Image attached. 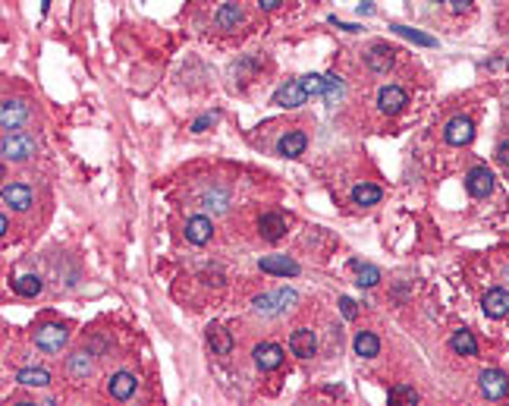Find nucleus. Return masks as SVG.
Here are the masks:
<instances>
[{
	"label": "nucleus",
	"mask_w": 509,
	"mask_h": 406,
	"mask_svg": "<svg viewBox=\"0 0 509 406\" xmlns=\"http://www.w3.org/2000/svg\"><path fill=\"white\" fill-rule=\"evenodd\" d=\"M35 151H38V142H35L32 133H19V129L4 133V142H0V155H4V161H28Z\"/></svg>",
	"instance_id": "obj_1"
},
{
	"label": "nucleus",
	"mask_w": 509,
	"mask_h": 406,
	"mask_svg": "<svg viewBox=\"0 0 509 406\" xmlns=\"http://www.w3.org/2000/svg\"><path fill=\"white\" fill-rule=\"evenodd\" d=\"M296 302H299L296 290H274V293L258 296V300L252 302V309L258 312V315H264V318H274V315H280V312L293 309Z\"/></svg>",
	"instance_id": "obj_2"
},
{
	"label": "nucleus",
	"mask_w": 509,
	"mask_h": 406,
	"mask_svg": "<svg viewBox=\"0 0 509 406\" xmlns=\"http://www.w3.org/2000/svg\"><path fill=\"white\" fill-rule=\"evenodd\" d=\"M67 340H69L67 324H41V328L35 331V346L45 353H60L63 346H67Z\"/></svg>",
	"instance_id": "obj_3"
},
{
	"label": "nucleus",
	"mask_w": 509,
	"mask_h": 406,
	"mask_svg": "<svg viewBox=\"0 0 509 406\" xmlns=\"http://www.w3.org/2000/svg\"><path fill=\"white\" fill-rule=\"evenodd\" d=\"M478 384H481V394L487 400H503L509 394V375L500 372V368H484L478 375Z\"/></svg>",
	"instance_id": "obj_4"
},
{
	"label": "nucleus",
	"mask_w": 509,
	"mask_h": 406,
	"mask_svg": "<svg viewBox=\"0 0 509 406\" xmlns=\"http://www.w3.org/2000/svg\"><path fill=\"white\" fill-rule=\"evenodd\" d=\"M26 120H28V104H26V101L6 98L4 104H0V126H4V133H13V129H19Z\"/></svg>",
	"instance_id": "obj_5"
},
{
	"label": "nucleus",
	"mask_w": 509,
	"mask_h": 406,
	"mask_svg": "<svg viewBox=\"0 0 509 406\" xmlns=\"http://www.w3.org/2000/svg\"><path fill=\"white\" fill-rule=\"evenodd\" d=\"M405 104H409V95H405V89H399V85H387V89L377 92V107H381L387 117L403 114Z\"/></svg>",
	"instance_id": "obj_6"
},
{
	"label": "nucleus",
	"mask_w": 509,
	"mask_h": 406,
	"mask_svg": "<svg viewBox=\"0 0 509 406\" xmlns=\"http://www.w3.org/2000/svg\"><path fill=\"white\" fill-rule=\"evenodd\" d=\"M465 190H469V195H475V199H487V195L493 192V173L487 168H471L465 173Z\"/></svg>",
	"instance_id": "obj_7"
},
{
	"label": "nucleus",
	"mask_w": 509,
	"mask_h": 406,
	"mask_svg": "<svg viewBox=\"0 0 509 406\" xmlns=\"http://www.w3.org/2000/svg\"><path fill=\"white\" fill-rule=\"evenodd\" d=\"M481 309L487 318H506L509 315V290H503V287L487 290L481 300Z\"/></svg>",
	"instance_id": "obj_8"
},
{
	"label": "nucleus",
	"mask_w": 509,
	"mask_h": 406,
	"mask_svg": "<svg viewBox=\"0 0 509 406\" xmlns=\"http://www.w3.org/2000/svg\"><path fill=\"white\" fill-rule=\"evenodd\" d=\"M443 139L449 145H469L475 139V123L469 117H453L447 123V129H443Z\"/></svg>",
	"instance_id": "obj_9"
},
{
	"label": "nucleus",
	"mask_w": 509,
	"mask_h": 406,
	"mask_svg": "<svg viewBox=\"0 0 509 406\" xmlns=\"http://www.w3.org/2000/svg\"><path fill=\"white\" fill-rule=\"evenodd\" d=\"M254 366L261 368V372H274V368H280L283 366V346H277V344H258L254 346Z\"/></svg>",
	"instance_id": "obj_10"
},
{
	"label": "nucleus",
	"mask_w": 509,
	"mask_h": 406,
	"mask_svg": "<svg viewBox=\"0 0 509 406\" xmlns=\"http://www.w3.org/2000/svg\"><path fill=\"white\" fill-rule=\"evenodd\" d=\"M258 268L264 274H277V278H296L299 274V262H293L289 256H264L258 258Z\"/></svg>",
	"instance_id": "obj_11"
},
{
	"label": "nucleus",
	"mask_w": 509,
	"mask_h": 406,
	"mask_svg": "<svg viewBox=\"0 0 509 406\" xmlns=\"http://www.w3.org/2000/svg\"><path fill=\"white\" fill-rule=\"evenodd\" d=\"M289 350H293V356H299V359L315 356V350H318L315 331L311 328H296L293 334H289Z\"/></svg>",
	"instance_id": "obj_12"
},
{
	"label": "nucleus",
	"mask_w": 509,
	"mask_h": 406,
	"mask_svg": "<svg viewBox=\"0 0 509 406\" xmlns=\"http://www.w3.org/2000/svg\"><path fill=\"white\" fill-rule=\"evenodd\" d=\"M393 60H396V50L390 45H384V41L371 45V50L365 54V63H368L371 72H387L390 67H393Z\"/></svg>",
	"instance_id": "obj_13"
},
{
	"label": "nucleus",
	"mask_w": 509,
	"mask_h": 406,
	"mask_svg": "<svg viewBox=\"0 0 509 406\" xmlns=\"http://www.w3.org/2000/svg\"><path fill=\"white\" fill-rule=\"evenodd\" d=\"M211 234H214V224H211V217L205 214H195L186 221V239L192 246H205L211 243Z\"/></svg>",
	"instance_id": "obj_14"
},
{
	"label": "nucleus",
	"mask_w": 509,
	"mask_h": 406,
	"mask_svg": "<svg viewBox=\"0 0 509 406\" xmlns=\"http://www.w3.org/2000/svg\"><path fill=\"white\" fill-rule=\"evenodd\" d=\"M135 375L133 372H116L107 378V394L113 397V400H129V397L135 394Z\"/></svg>",
	"instance_id": "obj_15"
},
{
	"label": "nucleus",
	"mask_w": 509,
	"mask_h": 406,
	"mask_svg": "<svg viewBox=\"0 0 509 406\" xmlns=\"http://www.w3.org/2000/svg\"><path fill=\"white\" fill-rule=\"evenodd\" d=\"M305 101H308V95H305L299 79H293V82L280 85V89L274 92V104L277 107H299V104H305Z\"/></svg>",
	"instance_id": "obj_16"
},
{
	"label": "nucleus",
	"mask_w": 509,
	"mask_h": 406,
	"mask_svg": "<svg viewBox=\"0 0 509 406\" xmlns=\"http://www.w3.org/2000/svg\"><path fill=\"white\" fill-rule=\"evenodd\" d=\"M258 234L267 239V243H277V239L286 234V217L280 212H267L258 217Z\"/></svg>",
	"instance_id": "obj_17"
},
{
	"label": "nucleus",
	"mask_w": 509,
	"mask_h": 406,
	"mask_svg": "<svg viewBox=\"0 0 509 406\" xmlns=\"http://www.w3.org/2000/svg\"><path fill=\"white\" fill-rule=\"evenodd\" d=\"M4 205L16 208V212H26V208L32 205V190H28L26 183H10V186H4Z\"/></svg>",
	"instance_id": "obj_18"
},
{
	"label": "nucleus",
	"mask_w": 509,
	"mask_h": 406,
	"mask_svg": "<svg viewBox=\"0 0 509 406\" xmlns=\"http://www.w3.org/2000/svg\"><path fill=\"white\" fill-rule=\"evenodd\" d=\"M305 145H308V136H305L302 129H293V133H286L277 142V151H280L283 158H299L302 151H305Z\"/></svg>",
	"instance_id": "obj_19"
},
{
	"label": "nucleus",
	"mask_w": 509,
	"mask_h": 406,
	"mask_svg": "<svg viewBox=\"0 0 509 406\" xmlns=\"http://www.w3.org/2000/svg\"><path fill=\"white\" fill-rule=\"evenodd\" d=\"M91 368H94L91 353H85V350L72 353V356L67 359V372H69V378H76V381H85V378H89Z\"/></svg>",
	"instance_id": "obj_20"
},
{
	"label": "nucleus",
	"mask_w": 509,
	"mask_h": 406,
	"mask_svg": "<svg viewBox=\"0 0 509 406\" xmlns=\"http://www.w3.org/2000/svg\"><path fill=\"white\" fill-rule=\"evenodd\" d=\"M449 346H453V353L456 356H478V340L471 331H453V337H449Z\"/></svg>",
	"instance_id": "obj_21"
},
{
	"label": "nucleus",
	"mask_w": 509,
	"mask_h": 406,
	"mask_svg": "<svg viewBox=\"0 0 509 406\" xmlns=\"http://www.w3.org/2000/svg\"><path fill=\"white\" fill-rule=\"evenodd\" d=\"M214 23H217V28H236L239 23H242V6L233 4V0H230V4H220Z\"/></svg>",
	"instance_id": "obj_22"
},
{
	"label": "nucleus",
	"mask_w": 509,
	"mask_h": 406,
	"mask_svg": "<svg viewBox=\"0 0 509 406\" xmlns=\"http://www.w3.org/2000/svg\"><path fill=\"white\" fill-rule=\"evenodd\" d=\"M355 353H359L362 359H374L377 353H381V340H377V334H371V331H362L359 337H355Z\"/></svg>",
	"instance_id": "obj_23"
},
{
	"label": "nucleus",
	"mask_w": 509,
	"mask_h": 406,
	"mask_svg": "<svg viewBox=\"0 0 509 406\" xmlns=\"http://www.w3.org/2000/svg\"><path fill=\"white\" fill-rule=\"evenodd\" d=\"M208 344L217 356H230V350H233V337H230V331H223V328H208Z\"/></svg>",
	"instance_id": "obj_24"
},
{
	"label": "nucleus",
	"mask_w": 509,
	"mask_h": 406,
	"mask_svg": "<svg viewBox=\"0 0 509 406\" xmlns=\"http://www.w3.org/2000/svg\"><path fill=\"white\" fill-rule=\"evenodd\" d=\"M349 268H352V271L359 274V280H355V284H359V287H374L377 280H381V271H377L374 265H365V262H359V258H352V262H349Z\"/></svg>",
	"instance_id": "obj_25"
},
{
	"label": "nucleus",
	"mask_w": 509,
	"mask_h": 406,
	"mask_svg": "<svg viewBox=\"0 0 509 406\" xmlns=\"http://www.w3.org/2000/svg\"><path fill=\"white\" fill-rule=\"evenodd\" d=\"M16 381L23 384V388H47L50 372H45V368H23V372L16 375Z\"/></svg>",
	"instance_id": "obj_26"
},
{
	"label": "nucleus",
	"mask_w": 509,
	"mask_h": 406,
	"mask_svg": "<svg viewBox=\"0 0 509 406\" xmlns=\"http://www.w3.org/2000/svg\"><path fill=\"white\" fill-rule=\"evenodd\" d=\"M396 35H403L405 41H412V45H421V48H437V38H431V35H425V32H418V28H409V26H390Z\"/></svg>",
	"instance_id": "obj_27"
},
{
	"label": "nucleus",
	"mask_w": 509,
	"mask_h": 406,
	"mask_svg": "<svg viewBox=\"0 0 509 406\" xmlns=\"http://www.w3.org/2000/svg\"><path fill=\"white\" fill-rule=\"evenodd\" d=\"M381 186H374V183H362V186H355L352 190V202L355 205H377L381 202Z\"/></svg>",
	"instance_id": "obj_28"
},
{
	"label": "nucleus",
	"mask_w": 509,
	"mask_h": 406,
	"mask_svg": "<svg viewBox=\"0 0 509 406\" xmlns=\"http://www.w3.org/2000/svg\"><path fill=\"white\" fill-rule=\"evenodd\" d=\"M41 278H35V274H23V278H16L13 280V290H16L19 296H28V300H32V296H38L41 293Z\"/></svg>",
	"instance_id": "obj_29"
},
{
	"label": "nucleus",
	"mask_w": 509,
	"mask_h": 406,
	"mask_svg": "<svg viewBox=\"0 0 509 406\" xmlns=\"http://www.w3.org/2000/svg\"><path fill=\"white\" fill-rule=\"evenodd\" d=\"M201 208H211V212H227V192L211 186V190L201 195Z\"/></svg>",
	"instance_id": "obj_30"
},
{
	"label": "nucleus",
	"mask_w": 509,
	"mask_h": 406,
	"mask_svg": "<svg viewBox=\"0 0 509 406\" xmlns=\"http://www.w3.org/2000/svg\"><path fill=\"white\" fill-rule=\"evenodd\" d=\"M327 104H337L343 98V79L340 76H324V95H321Z\"/></svg>",
	"instance_id": "obj_31"
},
{
	"label": "nucleus",
	"mask_w": 509,
	"mask_h": 406,
	"mask_svg": "<svg viewBox=\"0 0 509 406\" xmlns=\"http://www.w3.org/2000/svg\"><path fill=\"white\" fill-rule=\"evenodd\" d=\"M387 400L393 403V406H396V403H409V406H412V403H418V394H415L412 388H405V384H396V388H390Z\"/></svg>",
	"instance_id": "obj_32"
},
{
	"label": "nucleus",
	"mask_w": 509,
	"mask_h": 406,
	"mask_svg": "<svg viewBox=\"0 0 509 406\" xmlns=\"http://www.w3.org/2000/svg\"><path fill=\"white\" fill-rule=\"evenodd\" d=\"M299 82H302V89H305V95L308 98L324 95V76H318V72H308V76H302Z\"/></svg>",
	"instance_id": "obj_33"
},
{
	"label": "nucleus",
	"mask_w": 509,
	"mask_h": 406,
	"mask_svg": "<svg viewBox=\"0 0 509 406\" xmlns=\"http://www.w3.org/2000/svg\"><path fill=\"white\" fill-rule=\"evenodd\" d=\"M214 123H217V114H201V117L192 123V133H205V129L214 126Z\"/></svg>",
	"instance_id": "obj_34"
},
{
	"label": "nucleus",
	"mask_w": 509,
	"mask_h": 406,
	"mask_svg": "<svg viewBox=\"0 0 509 406\" xmlns=\"http://www.w3.org/2000/svg\"><path fill=\"white\" fill-rule=\"evenodd\" d=\"M340 312H343V318H346V322H352V318L359 315V309H355V302L349 300V296H343V300H340Z\"/></svg>",
	"instance_id": "obj_35"
},
{
	"label": "nucleus",
	"mask_w": 509,
	"mask_h": 406,
	"mask_svg": "<svg viewBox=\"0 0 509 406\" xmlns=\"http://www.w3.org/2000/svg\"><path fill=\"white\" fill-rule=\"evenodd\" d=\"M497 161H500V164H506V168H509V139H503V142L497 145Z\"/></svg>",
	"instance_id": "obj_36"
},
{
	"label": "nucleus",
	"mask_w": 509,
	"mask_h": 406,
	"mask_svg": "<svg viewBox=\"0 0 509 406\" xmlns=\"http://www.w3.org/2000/svg\"><path fill=\"white\" fill-rule=\"evenodd\" d=\"M449 4H453V10H456V13H462L465 6H471V4H475V0H449Z\"/></svg>",
	"instance_id": "obj_37"
},
{
	"label": "nucleus",
	"mask_w": 509,
	"mask_h": 406,
	"mask_svg": "<svg viewBox=\"0 0 509 406\" xmlns=\"http://www.w3.org/2000/svg\"><path fill=\"white\" fill-rule=\"evenodd\" d=\"M283 0H258V6L261 10H274V6H280Z\"/></svg>",
	"instance_id": "obj_38"
},
{
	"label": "nucleus",
	"mask_w": 509,
	"mask_h": 406,
	"mask_svg": "<svg viewBox=\"0 0 509 406\" xmlns=\"http://www.w3.org/2000/svg\"><path fill=\"white\" fill-rule=\"evenodd\" d=\"M337 28H346V32H359V26H352V23H340V19H330Z\"/></svg>",
	"instance_id": "obj_39"
},
{
	"label": "nucleus",
	"mask_w": 509,
	"mask_h": 406,
	"mask_svg": "<svg viewBox=\"0 0 509 406\" xmlns=\"http://www.w3.org/2000/svg\"><path fill=\"white\" fill-rule=\"evenodd\" d=\"M6 230H10V217H6V212L0 214V234H6Z\"/></svg>",
	"instance_id": "obj_40"
},
{
	"label": "nucleus",
	"mask_w": 509,
	"mask_h": 406,
	"mask_svg": "<svg viewBox=\"0 0 509 406\" xmlns=\"http://www.w3.org/2000/svg\"><path fill=\"white\" fill-rule=\"evenodd\" d=\"M47 6H50V0H41V10H45V13H47Z\"/></svg>",
	"instance_id": "obj_41"
},
{
	"label": "nucleus",
	"mask_w": 509,
	"mask_h": 406,
	"mask_svg": "<svg viewBox=\"0 0 509 406\" xmlns=\"http://www.w3.org/2000/svg\"><path fill=\"white\" fill-rule=\"evenodd\" d=\"M431 4H440V0H431Z\"/></svg>",
	"instance_id": "obj_42"
}]
</instances>
